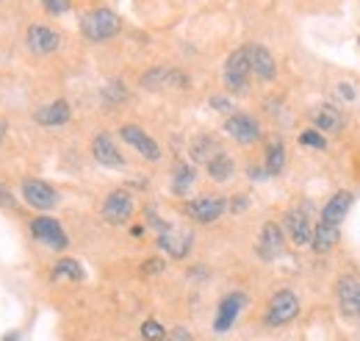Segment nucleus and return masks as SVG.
<instances>
[{
	"label": "nucleus",
	"mask_w": 360,
	"mask_h": 341,
	"mask_svg": "<svg viewBox=\"0 0 360 341\" xmlns=\"http://www.w3.org/2000/svg\"><path fill=\"white\" fill-rule=\"evenodd\" d=\"M352 203H355V195H352V192H338V195H333V197L327 200V206L322 209V222L341 225V222H344V217L350 214Z\"/></svg>",
	"instance_id": "6ab92c4d"
},
{
	"label": "nucleus",
	"mask_w": 360,
	"mask_h": 341,
	"mask_svg": "<svg viewBox=\"0 0 360 341\" xmlns=\"http://www.w3.org/2000/svg\"><path fill=\"white\" fill-rule=\"evenodd\" d=\"M313 122H316V130H322V133H341L344 130V114L336 106H319L313 112Z\"/></svg>",
	"instance_id": "412c9836"
},
{
	"label": "nucleus",
	"mask_w": 360,
	"mask_h": 341,
	"mask_svg": "<svg viewBox=\"0 0 360 341\" xmlns=\"http://www.w3.org/2000/svg\"><path fill=\"white\" fill-rule=\"evenodd\" d=\"M244 305H246V297H244L241 291H233V294L222 297V303H219V308H217L214 331H217V333H228V331L236 325V319H239V314L244 311Z\"/></svg>",
	"instance_id": "f8f14e48"
},
{
	"label": "nucleus",
	"mask_w": 360,
	"mask_h": 341,
	"mask_svg": "<svg viewBox=\"0 0 360 341\" xmlns=\"http://www.w3.org/2000/svg\"><path fill=\"white\" fill-rule=\"evenodd\" d=\"M141 86L144 89H152V92H161V89H186L189 86V78L175 70V67H152L141 75Z\"/></svg>",
	"instance_id": "0eeeda50"
},
{
	"label": "nucleus",
	"mask_w": 360,
	"mask_h": 341,
	"mask_svg": "<svg viewBox=\"0 0 360 341\" xmlns=\"http://www.w3.org/2000/svg\"><path fill=\"white\" fill-rule=\"evenodd\" d=\"M263 175H266V169H258V167H249V178H252V181H263Z\"/></svg>",
	"instance_id": "4c0bfd02"
},
{
	"label": "nucleus",
	"mask_w": 360,
	"mask_h": 341,
	"mask_svg": "<svg viewBox=\"0 0 360 341\" xmlns=\"http://www.w3.org/2000/svg\"><path fill=\"white\" fill-rule=\"evenodd\" d=\"M70 116H72V112H70L67 100H53V103L42 106L39 112H33V119L39 125H45V128H58V125L70 122Z\"/></svg>",
	"instance_id": "aec40b11"
},
{
	"label": "nucleus",
	"mask_w": 360,
	"mask_h": 341,
	"mask_svg": "<svg viewBox=\"0 0 360 341\" xmlns=\"http://www.w3.org/2000/svg\"><path fill=\"white\" fill-rule=\"evenodd\" d=\"M338 244V225H330V222H319L313 227V238H311V247L316 252H330L333 247Z\"/></svg>",
	"instance_id": "b1692460"
},
{
	"label": "nucleus",
	"mask_w": 360,
	"mask_h": 341,
	"mask_svg": "<svg viewBox=\"0 0 360 341\" xmlns=\"http://www.w3.org/2000/svg\"><path fill=\"white\" fill-rule=\"evenodd\" d=\"M17 339H19V333L14 331V333H8V336H6V339H3V341H17Z\"/></svg>",
	"instance_id": "ea45409f"
},
{
	"label": "nucleus",
	"mask_w": 360,
	"mask_h": 341,
	"mask_svg": "<svg viewBox=\"0 0 360 341\" xmlns=\"http://www.w3.org/2000/svg\"><path fill=\"white\" fill-rule=\"evenodd\" d=\"M22 200H25L31 209H36V211H50V209H56V203H58V192H56L50 183H45V181L25 178V181H22Z\"/></svg>",
	"instance_id": "6e6552de"
},
{
	"label": "nucleus",
	"mask_w": 360,
	"mask_h": 341,
	"mask_svg": "<svg viewBox=\"0 0 360 341\" xmlns=\"http://www.w3.org/2000/svg\"><path fill=\"white\" fill-rule=\"evenodd\" d=\"M92 156H95L97 164H103V167H109V169H122V167H125V158H122V153L117 150V144H114L111 136L103 133V130L92 139Z\"/></svg>",
	"instance_id": "dca6fc26"
},
{
	"label": "nucleus",
	"mask_w": 360,
	"mask_h": 341,
	"mask_svg": "<svg viewBox=\"0 0 360 341\" xmlns=\"http://www.w3.org/2000/svg\"><path fill=\"white\" fill-rule=\"evenodd\" d=\"M297 314H299V300H297V294L288 291V289H283V291H277V294L269 300V308H266L263 322H266L269 328H280V325H288L291 319H297Z\"/></svg>",
	"instance_id": "7ed1b4c3"
},
{
	"label": "nucleus",
	"mask_w": 360,
	"mask_h": 341,
	"mask_svg": "<svg viewBox=\"0 0 360 341\" xmlns=\"http://www.w3.org/2000/svg\"><path fill=\"white\" fill-rule=\"evenodd\" d=\"M0 206H6V209H17V200H14V195H11V192H6L3 186H0Z\"/></svg>",
	"instance_id": "f704fd0d"
},
{
	"label": "nucleus",
	"mask_w": 360,
	"mask_h": 341,
	"mask_svg": "<svg viewBox=\"0 0 360 341\" xmlns=\"http://www.w3.org/2000/svg\"><path fill=\"white\" fill-rule=\"evenodd\" d=\"M31 236L36 241H42L45 247H50V250H67L70 247V236L64 233L61 222L53 220V217H36V220H31Z\"/></svg>",
	"instance_id": "20e7f679"
},
{
	"label": "nucleus",
	"mask_w": 360,
	"mask_h": 341,
	"mask_svg": "<svg viewBox=\"0 0 360 341\" xmlns=\"http://www.w3.org/2000/svg\"><path fill=\"white\" fill-rule=\"evenodd\" d=\"M194 181H197L194 167H189L186 161H178L175 169H172V192L178 197H183V195H189V189L194 186Z\"/></svg>",
	"instance_id": "393cba45"
},
{
	"label": "nucleus",
	"mask_w": 360,
	"mask_h": 341,
	"mask_svg": "<svg viewBox=\"0 0 360 341\" xmlns=\"http://www.w3.org/2000/svg\"><path fill=\"white\" fill-rule=\"evenodd\" d=\"M133 195L127 189H114L106 200H103V220L109 225H125L130 217H133Z\"/></svg>",
	"instance_id": "423d86ee"
},
{
	"label": "nucleus",
	"mask_w": 360,
	"mask_h": 341,
	"mask_svg": "<svg viewBox=\"0 0 360 341\" xmlns=\"http://www.w3.org/2000/svg\"><path fill=\"white\" fill-rule=\"evenodd\" d=\"M64 278H70V280H84V269H81V264H78L75 258H61V261H56V266H53V272H50V280H64Z\"/></svg>",
	"instance_id": "bb28decb"
},
{
	"label": "nucleus",
	"mask_w": 360,
	"mask_h": 341,
	"mask_svg": "<svg viewBox=\"0 0 360 341\" xmlns=\"http://www.w3.org/2000/svg\"><path fill=\"white\" fill-rule=\"evenodd\" d=\"M246 206H249V203H246V197H244V195H239V197H233V203H230V211H233V214H241Z\"/></svg>",
	"instance_id": "c9c22d12"
},
{
	"label": "nucleus",
	"mask_w": 360,
	"mask_h": 341,
	"mask_svg": "<svg viewBox=\"0 0 360 341\" xmlns=\"http://www.w3.org/2000/svg\"><path fill=\"white\" fill-rule=\"evenodd\" d=\"M219 150H222L219 142H217L214 136H208V133H203V136H197V139L191 142V158H194L197 164H208Z\"/></svg>",
	"instance_id": "a878e982"
},
{
	"label": "nucleus",
	"mask_w": 360,
	"mask_h": 341,
	"mask_svg": "<svg viewBox=\"0 0 360 341\" xmlns=\"http://www.w3.org/2000/svg\"><path fill=\"white\" fill-rule=\"evenodd\" d=\"M6 133H8V122L0 116V144H3V139H6Z\"/></svg>",
	"instance_id": "58836bf2"
},
{
	"label": "nucleus",
	"mask_w": 360,
	"mask_h": 341,
	"mask_svg": "<svg viewBox=\"0 0 360 341\" xmlns=\"http://www.w3.org/2000/svg\"><path fill=\"white\" fill-rule=\"evenodd\" d=\"M191 241H194V236L189 230H175L172 225L158 233V247L164 252H169L172 258H186L191 252Z\"/></svg>",
	"instance_id": "2eb2a0df"
},
{
	"label": "nucleus",
	"mask_w": 360,
	"mask_h": 341,
	"mask_svg": "<svg viewBox=\"0 0 360 341\" xmlns=\"http://www.w3.org/2000/svg\"><path fill=\"white\" fill-rule=\"evenodd\" d=\"M208 106L217 109V112H233V103H230L228 98H219V95H214V98L208 100Z\"/></svg>",
	"instance_id": "473e14b6"
},
{
	"label": "nucleus",
	"mask_w": 360,
	"mask_h": 341,
	"mask_svg": "<svg viewBox=\"0 0 360 341\" xmlns=\"http://www.w3.org/2000/svg\"><path fill=\"white\" fill-rule=\"evenodd\" d=\"M244 50H246V61H249L252 75H258L260 81H274V78H277V61H274V56H272L263 45L252 42V45H246Z\"/></svg>",
	"instance_id": "9b49d317"
},
{
	"label": "nucleus",
	"mask_w": 360,
	"mask_h": 341,
	"mask_svg": "<svg viewBox=\"0 0 360 341\" xmlns=\"http://www.w3.org/2000/svg\"><path fill=\"white\" fill-rule=\"evenodd\" d=\"M338 305L347 317L360 319V278L355 275H344L338 280Z\"/></svg>",
	"instance_id": "f3484780"
},
{
	"label": "nucleus",
	"mask_w": 360,
	"mask_h": 341,
	"mask_svg": "<svg viewBox=\"0 0 360 341\" xmlns=\"http://www.w3.org/2000/svg\"><path fill=\"white\" fill-rule=\"evenodd\" d=\"M120 136L122 142H127L141 158H147V161H161V147H158V142L150 136V133H144L139 125H122L120 128Z\"/></svg>",
	"instance_id": "1a4fd4ad"
},
{
	"label": "nucleus",
	"mask_w": 360,
	"mask_h": 341,
	"mask_svg": "<svg viewBox=\"0 0 360 341\" xmlns=\"http://www.w3.org/2000/svg\"><path fill=\"white\" fill-rule=\"evenodd\" d=\"M283 230L277 222H266L260 227V236H258V255L263 261H274L280 252H283Z\"/></svg>",
	"instance_id": "a211bd4d"
},
{
	"label": "nucleus",
	"mask_w": 360,
	"mask_h": 341,
	"mask_svg": "<svg viewBox=\"0 0 360 341\" xmlns=\"http://www.w3.org/2000/svg\"><path fill=\"white\" fill-rule=\"evenodd\" d=\"M25 45H28L31 53L47 56V53H56L61 47V36L53 28H47V25H31L25 31Z\"/></svg>",
	"instance_id": "9d476101"
},
{
	"label": "nucleus",
	"mask_w": 360,
	"mask_h": 341,
	"mask_svg": "<svg viewBox=\"0 0 360 341\" xmlns=\"http://www.w3.org/2000/svg\"><path fill=\"white\" fill-rule=\"evenodd\" d=\"M81 31L89 42H106L114 39L122 31V20L111 11V8H92L81 17Z\"/></svg>",
	"instance_id": "f257e3e1"
},
{
	"label": "nucleus",
	"mask_w": 360,
	"mask_h": 341,
	"mask_svg": "<svg viewBox=\"0 0 360 341\" xmlns=\"http://www.w3.org/2000/svg\"><path fill=\"white\" fill-rule=\"evenodd\" d=\"M42 3V8L47 11V14H53V17H61V14H67L70 8H72V0H39Z\"/></svg>",
	"instance_id": "7c9ffc66"
},
{
	"label": "nucleus",
	"mask_w": 360,
	"mask_h": 341,
	"mask_svg": "<svg viewBox=\"0 0 360 341\" xmlns=\"http://www.w3.org/2000/svg\"><path fill=\"white\" fill-rule=\"evenodd\" d=\"M161 341H191V333H189L186 328H175V331H169Z\"/></svg>",
	"instance_id": "72a5a7b5"
},
{
	"label": "nucleus",
	"mask_w": 360,
	"mask_h": 341,
	"mask_svg": "<svg viewBox=\"0 0 360 341\" xmlns=\"http://www.w3.org/2000/svg\"><path fill=\"white\" fill-rule=\"evenodd\" d=\"M103 100L109 103V106H120L127 100V89H125V84L122 81H111L106 89H103Z\"/></svg>",
	"instance_id": "cd10ccee"
},
{
	"label": "nucleus",
	"mask_w": 360,
	"mask_h": 341,
	"mask_svg": "<svg viewBox=\"0 0 360 341\" xmlns=\"http://www.w3.org/2000/svg\"><path fill=\"white\" fill-rule=\"evenodd\" d=\"M299 144H302V147H313V150H324V147H327V139L322 136V130L308 128V130L299 133Z\"/></svg>",
	"instance_id": "c85d7f7f"
},
{
	"label": "nucleus",
	"mask_w": 360,
	"mask_h": 341,
	"mask_svg": "<svg viewBox=\"0 0 360 341\" xmlns=\"http://www.w3.org/2000/svg\"><path fill=\"white\" fill-rule=\"evenodd\" d=\"M208 175H211V181H217V183H225V181H230L233 178V172H236V164H233V158L225 153V150H219L208 164Z\"/></svg>",
	"instance_id": "5701e85b"
},
{
	"label": "nucleus",
	"mask_w": 360,
	"mask_h": 341,
	"mask_svg": "<svg viewBox=\"0 0 360 341\" xmlns=\"http://www.w3.org/2000/svg\"><path fill=\"white\" fill-rule=\"evenodd\" d=\"M164 266H166V264H164L161 258H147V261L141 264V272H144V275H158V272H164Z\"/></svg>",
	"instance_id": "2f4dec72"
},
{
	"label": "nucleus",
	"mask_w": 360,
	"mask_h": 341,
	"mask_svg": "<svg viewBox=\"0 0 360 341\" xmlns=\"http://www.w3.org/2000/svg\"><path fill=\"white\" fill-rule=\"evenodd\" d=\"M338 95H341V98H347V100H355V95H358V92H355V86L341 84V86H338Z\"/></svg>",
	"instance_id": "e433bc0d"
},
{
	"label": "nucleus",
	"mask_w": 360,
	"mask_h": 341,
	"mask_svg": "<svg viewBox=\"0 0 360 341\" xmlns=\"http://www.w3.org/2000/svg\"><path fill=\"white\" fill-rule=\"evenodd\" d=\"M249 75H252V70H249V61H246V50L239 47V50H233V53L228 56V61H225V73H222L225 86H228L233 95H246V92H249Z\"/></svg>",
	"instance_id": "f03ea898"
},
{
	"label": "nucleus",
	"mask_w": 360,
	"mask_h": 341,
	"mask_svg": "<svg viewBox=\"0 0 360 341\" xmlns=\"http://www.w3.org/2000/svg\"><path fill=\"white\" fill-rule=\"evenodd\" d=\"M285 233L291 236V241L297 247H308L311 238H313V225H311V217H308V209H291L285 214Z\"/></svg>",
	"instance_id": "4468645a"
},
{
	"label": "nucleus",
	"mask_w": 360,
	"mask_h": 341,
	"mask_svg": "<svg viewBox=\"0 0 360 341\" xmlns=\"http://www.w3.org/2000/svg\"><path fill=\"white\" fill-rule=\"evenodd\" d=\"M283 167H285V147H283V139L274 136V139H269V144H266L263 169H266V175H280Z\"/></svg>",
	"instance_id": "4be33fe9"
},
{
	"label": "nucleus",
	"mask_w": 360,
	"mask_h": 341,
	"mask_svg": "<svg viewBox=\"0 0 360 341\" xmlns=\"http://www.w3.org/2000/svg\"><path fill=\"white\" fill-rule=\"evenodd\" d=\"M225 133H230L239 144H255L260 139V125L249 114H230L225 119Z\"/></svg>",
	"instance_id": "ddd939ff"
},
{
	"label": "nucleus",
	"mask_w": 360,
	"mask_h": 341,
	"mask_svg": "<svg viewBox=\"0 0 360 341\" xmlns=\"http://www.w3.org/2000/svg\"><path fill=\"white\" fill-rule=\"evenodd\" d=\"M225 209H228V200L222 195H205V197L191 200L186 206V214L194 222H200V225H211V222H217L225 214Z\"/></svg>",
	"instance_id": "39448f33"
},
{
	"label": "nucleus",
	"mask_w": 360,
	"mask_h": 341,
	"mask_svg": "<svg viewBox=\"0 0 360 341\" xmlns=\"http://www.w3.org/2000/svg\"><path fill=\"white\" fill-rule=\"evenodd\" d=\"M164 336H166V331H164V325H161V322L147 319V322L141 325V339L144 341H161Z\"/></svg>",
	"instance_id": "c756f323"
}]
</instances>
